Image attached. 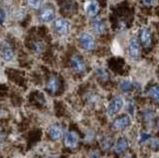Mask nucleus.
Listing matches in <instances>:
<instances>
[{
	"label": "nucleus",
	"instance_id": "obj_1",
	"mask_svg": "<svg viewBox=\"0 0 159 158\" xmlns=\"http://www.w3.org/2000/svg\"><path fill=\"white\" fill-rule=\"evenodd\" d=\"M123 106V100L120 97H114L108 103L107 112L109 115H114L121 110Z\"/></svg>",
	"mask_w": 159,
	"mask_h": 158
},
{
	"label": "nucleus",
	"instance_id": "obj_2",
	"mask_svg": "<svg viewBox=\"0 0 159 158\" xmlns=\"http://www.w3.org/2000/svg\"><path fill=\"white\" fill-rule=\"evenodd\" d=\"M130 125V117H129L127 115H121L113 120V122L111 123V126L113 129L116 130H122L125 129L126 127H128Z\"/></svg>",
	"mask_w": 159,
	"mask_h": 158
},
{
	"label": "nucleus",
	"instance_id": "obj_3",
	"mask_svg": "<svg viewBox=\"0 0 159 158\" xmlns=\"http://www.w3.org/2000/svg\"><path fill=\"white\" fill-rule=\"evenodd\" d=\"M80 43H81V46L86 51H92L94 49V46H96L94 39L92 35H89L88 33H83L80 36Z\"/></svg>",
	"mask_w": 159,
	"mask_h": 158
},
{
	"label": "nucleus",
	"instance_id": "obj_4",
	"mask_svg": "<svg viewBox=\"0 0 159 158\" xmlns=\"http://www.w3.org/2000/svg\"><path fill=\"white\" fill-rule=\"evenodd\" d=\"M70 27H71L70 22L66 20V19L60 18L55 22V30L60 35H67L70 31Z\"/></svg>",
	"mask_w": 159,
	"mask_h": 158
},
{
	"label": "nucleus",
	"instance_id": "obj_5",
	"mask_svg": "<svg viewBox=\"0 0 159 158\" xmlns=\"http://www.w3.org/2000/svg\"><path fill=\"white\" fill-rule=\"evenodd\" d=\"M64 142L66 147L70 148V149H75V148H77L79 144V136L76 132L69 131L66 133V135H65Z\"/></svg>",
	"mask_w": 159,
	"mask_h": 158
},
{
	"label": "nucleus",
	"instance_id": "obj_6",
	"mask_svg": "<svg viewBox=\"0 0 159 158\" xmlns=\"http://www.w3.org/2000/svg\"><path fill=\"white\" fill-rule=\"evenodd\" d=\"M128 51H129V55L132 59H138L140 56V44L137 41L136 38H131L130 41H129V46H128Z\"/></svg>",
	"mask_w": 159,
	"mask_h": 158
},
{
	"label": "nucleus",
	"instance_id": "obj_7",
	"mask_svg": "<svg viewBox=\"0 0 159 158\" xmlns=\"http://www.w3.org/2000/svg\"><path fill=\"white\" fill-rule=\"evenodd\" d=\"M84 11L89 14V16H96L98 15V13L99 11V4L96 0H88L84 2Z\"/></svg>",
	"mask_w": 159,
	"mask_h": 158
},
{
	"label": "nucleus",
	"instance_id": "obj_8",
	"mask_svg": "<svg viewBox=\"0 0 159 158\" xmlns=\"http://www.w3.org/2000/svg\"><path fill=\"white\" fill-rule=\"evenodd\" d=\"M71 66L74 69L75 71L79 74H82L86 71V64H84L83 59L78 56V55H75L72 57L71 59Z\"/></svg>",
	"mask_w": 159,
	"mask_h": 158
},
{
	"label": "nucleus",
	"instance_id": "obj_9",
	"mask_svg": "<svg viewBox=\"0 0 159 158\" xmlns=\"http://www.w3.org/2000/svg\"><path fill=\"white\" fill-rule=\"evenodd\" d=\"M1 56L5 62H11L14 59V52L8 42H3L1 46Z\"/></svg>",
	"mask_w": 159,
	"mask_h": 158
},
{
	"label": "nucleus",
	"instance_id": "obj_10",
	"mask_svg": "<svg viewBox=\"0 0 159 158\" xmlns=\"http://www.w3.org/2000/svg\"><path fill=\"white\" fill-rule=\"evenodd\" d=\"M63 134H64V128L62 125L56 123V124H53L51 127H50L49 136L52 140L56 141V140L61 139V138L63 137Z\"/></svg>",
	"mask_w": 159,
	"mask_h": 158
},
{
	"label": "nucleus",
	"instance_id": "obj_11",
	"mask_svg": "<svg viewBox=\"0 0 159 158\" xmlns=\"http://www.w3.org/2000/svg\"><path fill=\"white\" fill-rule=\"evenodd\" d=\"M129 147V141L126 137H119L116 143L114 144V152L116 154H121L125 152Z\"/></svg>",
	"mask_w": 159,
	"mask_h": 158
},
{
	"label": "nucleus",
	"instance_id": "obj_12",
	"mask_svg": "<svg viewBox=\"0 0 159 158\" xmlns=\"http://www.w3.org/2000/svg\"><path fill=\"white\" fill-rule=\"evenodd\" d=\"M47 90L51 93H56L59 92L60 88H61V83H60L59 79L56 77H51L47 82Z\"/></svg>",
	"mask_w": 159,
	"mask_h": 158
},
{
	"label": "nucleus",
	"instance_id": "obj_13",
	"mask_svg": "<svg viewBox=\"0 0 159 158\" xmlns=\"http://www.w3.org/2000/svg\"><path fill=\"white\" fill-rule=\"evenodd\" d=\"M140 39L141 43L143 44V46L148 47L150 46L151 41H152V32L149 28H144L142 29L141 34H140Z\"/></svg>",
	"mask_w": 159,
	"mask_h": 158
},
{
	"label": "nucleus",
	"instance_id": "obj_14",
	"mask_svg": "<svg viewBox=\"0 0 159 158\" xmlns=\"http://www.w3.org/2000/svg\"><path fill=\"white\" fill-rule=\"evenodd\" d=\"M93 31L96 32L98 35H102V34L106 33V24L103 23L102 19L97 18L96 20L93 22Z\"/></svg>",
	"mask_w": 159,
	"mask_h": 158
},
{
	"label": "nucleus",
	"instance_id": "obj_15",
	"mask_svg": "<svg viewBox=\"0 0 159 158\" xmlns=\"http://www.w3.org/2000/svg\"><path fill=\"white\" fill-rule=\"evenodd\" d=\"M54 17H55V11L53 10L52 8H47L42 12L41 14V20L45 23H48V22H51L54 20Z\"/></svg>",
	"mask_w": 159,
	"mask_h": 158
},
{
	"label": "nucleus",
	"instance_id": "obj_16",
	"mask_svg": "<svg viewBox=\"0 0 159 158\" xmlns=\"http://www.w3.org/2000/svg\"><path fill=\"white\" fill-rule=\"evenodd\" d=\"M148 97L152 98L154 102H159V87L153 86L148 90Z\"/></svg>",
	"mask_w": 159,
	"mask_h": 158
},
{
	"label": "nucleus",
	"instance_id": "obj_17",
	"mask_svg": "<svg viewBox=\"0 0 159 158\" xmlns=\"http://www.w3.org/2000/svg\"><path fill=\"white\" fill-rule=\"evenodd\" d=\"M97 75H98V77L101 79V81H102V82H107V80H108V78H109V76H108V73L104 70L103 68H98V70H97Z\"/></svg>",
	"mask_w": 159,
	"mask_h": 158
},
{
	"label": "nucleus",
	"instance_id": "obj_18",
	"mask_svg": "<svg viewBox=\"0 0 159 158\" xmlns=\"http://www.w3.org/2000/svg\"><path fill=\"white\" fill-rule=\"evenodd\" d=\"M132 83L130 81H128V80H124L121 82L120 84V88H121V90L123 92H128V91H130L131 88H132Z\"/></svg>",
	"mask_w": 159,
	"mask_h": 158
},
{
	"label": "nucleus",
	"instance_id": "obj_19",
	"mask_svg": "<svg viewBox=\"0 0 159 158\" xmlns=\"http://www.w3.org/2000/svg\"><path fill=\"white\" fill-rule=\"evenodd\" d=\"M111 144H112V139L111 137H104L102 141V147L106 150L109 149L111 147Z\"/></svg>",
	"mask_w": 159,
	"mask_h": 158
},
{
	"label": "nucleus",
	"instance_id": "obj_20",
	"mask_svg": "<svg viewBox=\"0 0 159 158\" xmlns=\"http://www.w3.org/2000/svg\"><path fill=\"white\" fill-rule=\"evenodd\" d=\"M43 0H28V5L34 9H37L41 6Z\"/></svg>",
	"mask_w": 159,
	"mask_h": 158
},
{
	"label": "nucleus",
	"instance_id": "obj_21",
	"mask_svg": "<svg viewBox=\"0 0 159 158\" xmlns=\"http://www.w3.org/2000/svg\"><path fill=\"white\" fill-rule=\"evenodd\" d=\"M33 49L35 53H41L44 50V44L42 42H36L33 45Z\"/></svg>",
	"mask_w": 159,
	"mask_h": 158
},
{
	"label": "nucleus",
	"instance_id": "obj_22",
	"mask_svg": "<svg viewBox=\"0 0 159 158\" xmlns=\"http://www.w3.org/2000/svg\"><path fill=\"white\" fill-rule=\"evenodd\" d=\"M150 147L153 150H158L159 149V139L157 138H154V139H151L150 141Z\"/></svg>",
	"mask_w": 159,
	"mask_h": 158
},
{
	"label": "nucleus",
	"instance_id": "obj_23",
	"mask_svg": "<svg viewBox=\"0 0 159 158\" xmlns=\"http://www.w3.org/2000/svg\"><path fill=\"white\" fill-rule=\"evenodd\" d=\"M148 139H150V134H148V133H142L140 135V138H139V142L140 143L145 142Z\"/></svg>",
	"mask_w": 159,
	"mask_h": 158
},
{
	"label": "nucleus",
	"instance_id": "obj_24",
	"mask_svg": "<svg viewBox=\"0 0 159 158\" xmlns=\"http://www.w3.org/2000/svg\"><path fill=\"white\" fill-rule=\"evenodd\" d=\"M127 111L130 113V115H134V105L131 102H129L127 105Z\"/></svg>",
	"mask_w": 159,
	"mask_h": 158
},
{
	"label": "nucleus",
	"instance_id": "obj_25",
	"mask_svg": "<svg viewBox=\"0 0 159 158\" xmlns=\"http://www.w3.org/2000/svg\"><path fill=\"white\" fill-rule=\"evenodd\" d=\"M5 17H6V13H5V10L2 8L1 9V22H2V24H4V22H5Z\"/></svg>",
	"mask_w": 159,
	"mask_h": 158
},
{
	"label": "nucleus",
	"instance_id": "obj_26",
	"mask_svg": "<svg viewBox=\"0 0 159 158\" xmlns=\"http://www.w3.org/2000/svg\"><path fill=\"white\" fill-rule=\"evenodd\" d=\"M89 158H101V156H99V154H98V152L93 151L91 153V155H89Z\"/></svg>",
	"mask_w": 159,
	"mask_h": 158
},
{
	"label": "nucleus",
	"instance_id": "obj_27",
	"mask_svg": "<svg viewBox=\"0 0 159 158\" xmlns=\"http://www.w3.org/2000/svg\"><path fill=\"white\" fill-rule=\"evenodd\" d=\"M142 1H143L144 4H146V5H151L154 0H142Z\"/></svg>",
	"mask_w": 159,
	"mask_h": 158
}]
</instances>
